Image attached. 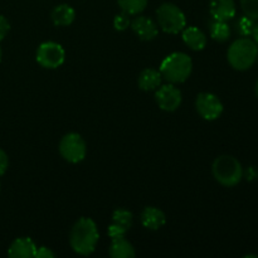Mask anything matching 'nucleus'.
<instances>
[{
  "mask_svg": "<svg viewBox=\"0 0 258 258\" xmlns=\"http://www.w3.org/2000/svg\"><path fill=\"white\" fill-rule=\"evenodd\" d=\"M98 238L100 233L95 222L87 217H82L71 229L70 244L76 253L88 256L95 252Z\"/></svg>",
  "mask_w": 258,
  "mask_h": 258,
  "instance_id": "1",
  "label": "nucleus"
},
{
  "mask_svg": "<svg viewBox=\"0 0 258 258\" xmlns=\"http://www.w3.org/2000/svg\"><path fill=\"white\" fill-rule=\"evenodd\" d=\"M159 71L168 82L183 83L190 77L193 60L186 53L174 52L164 58Z\"/></svg>",
  "mask_w": 258,
  "mask_h": 258,
  "instance_id": "2",
  "label": "nucleus"
},
{
  "mask_svg": "<svg viewBox=\"0 0 258 258\" xmlns=\"http://www.w3.org/2000/svg\"><path fill=\"white\" fill-rule=\"evenodd\" d=\"M257 53L258 45L256 42L247 37H242L229 45L227 59L234 70L247 71L256 62Z\"/></svg>",
  "mask_w": 258,
  "mask_h": 258,
  "instance_id": "3",
  "label": "nucleus"
},
{
  "mask_svg": "<svg viewBox=\"0 0 258 258\" xmlns=\"http://www.w3.org/2000/svg\"><path fill=\"white\" fill-rule=\"evenodd\" d=\"M214 179L224 186H234L243 178V168L234 156L221 155L212 165Z\"/></svg>",
  "mask_w": 258,
  "mask_h": 258,
  "instance_id": "4",
  "label": "nucleus"
},
{
  "mask_svg": "<svg viewBox=\"0 0 258 258\" xmlns=\"http://www.w3.org/2000/svg\"><path fill=\"white\" fill-rule=\"evenodd\" d=\"M156 19L161 29L168 34H178L186 27L183 10L173 3H164L156 10Z\"/></svg>",
  "mask_w": 258,
  "mask_h": 258,
  "instance_id": "5",
  "label": "nucleus"
},
{
  "mask_svg": "<svg viewBox=\"0 0 258 258\" xmlns=\"http://www.w3.org/2000/svg\"><path fill=\"white\" fill-rule=\"evenodd\" d=\"M59 154L66 161L78 164L86 158L87 145L82 136L77 133L66 134L59 143Z\"/></svg>",
  "mask_w": 258,
  "mask_h": 258,
  "instance_id": "6",
  "label": "nucleus"
},
{
  "mask_svg": "<svg viewBox=\"0 0 258 258\" xmlns=\"http://www.w3.org/2000/svg\"><path fill=\"white\" fill-rule=\"evenodd\" d=\"M35 59L43 68L55 70L64 63L66 52L59 43L44 42L38 47Z\"/></svg>",
  "mask_w": 258,
  "mask_h": 258,
  "instance_id": "7",
  "label": "nucleus"
},
{
  "mask_svg": "<svg viewBox=\"0 0 258 258\" xmlns=\"http://www.w3.org/2000/svg\"><path fill=\"white\" fill-rule=\"evenodd\" d=\"M196 110L204 120L214 121L223 113V103L213 93L202 92L196 98Z\"/></svg>",
  "mask_w": 258,
  "mask_h": 258,
  "instance_id": "8",
  "label": "nucleus"
},
{
  "mask_svg": "<svg viewBox=\"0 0 258 258\" xmlns=\"http://www.w3.org/2000/svg\"><path fill=\"white\" fill-rule=\"evenodd\" d=\"M155 100L161 110L173 112L180 107L183 97H181L180 90L176 88L174 83H169V85H164L156 90Z\"/></svg>",
  "mask_w": 258,
  "mask_h": 258,
  "instance_id": "9",
  "label": "nucleus"
},
{
  "mask_svg": "<svg viewBox=\"0 0 258 258\" xmlns=\"http://www.w3.org/2000/svg\"><path fill=\"white\" fill-rule=\"evenodd\" d=\"M134 223V216L130 211L123 208H118L113 212L112 219L108 226V237L111 239L117 237H125V234L130 231Z\"/></svg>",
  "mask_w": 258,
  "mask_h": 258,
  "instance_id": "10",
  "label": "nucleus"
},
{
  "mask_svg": "<svg viewBox=\"0 0 258 258\" xmlns=\"http://www.w3.org/2000/svg\"><path fill=\"white\" fill-rule=\"evenodd\" d=\"M130 27L134 33L138 35L139 39L144 40V42H150V40L155 39L159 34L158 24L151 18L144 17V15H139L135 19L131 20Z\"/></svg>",
  "mask_w": 258,
  "mask_h": 258,
  "instance_id": "11",
  "label": "nucleus"
},
{
  "mask_svg": "<svg viewBox=\"0 0 258 258\" xmlns=\"http://www.w3.org/2000/svg\"><path fill=\"white\" fill-rule=\"evenodd\" d=\"M209 12L214 20L228 22L236 15V3L234 0H211Z\"/></svg>",
  "mask_w": 258,
  "mask_h": 258,
  "instance_id": "12",
  "label": "nucleus"
},
{
  "mask_svg": "<svg viewBox=\"0 0 258 258\" xmlns=\"http://www.w3.org/2000/svg\"><path fill=\"white\" fill-rule=\"evenodd\" d=\"M38 247L29 237L17 238L8 249V256L12 258H32L35 257Z\"/></svg>",
  "mask_w": 258,
  "mask_h": 258,
  "instance_id": "13",
  "label": "nucleus"
},
{
  "mask_svg": "<svg viewBox=\"0 0 258 258\" xmlns=\"http://www.w3.org/2000/svg\"><path fill=\"white\" fill-rule=\"evenodd\" d=\"M141 223L150 231H158L166 223V217L161 209L156 207H145L141 212Z\"/></svg>",
  "mask_w": 258,
  "mask_h": 258,
  "instance_id": "14",
  "label": "nucleus"
},
{
  "mask_svg": "<svg viewBox=\"0 0 258 258\" xmlns=\"http://www.w3.org/2000/svg\"><path fill=\"white\" fill-rule=\"evenodd\" d=\"M161 80H163V76H161L160 71L155 70V68H145L139 75L138 85L140 90L149 92V91L158 90L161 85Z\"/></svg>",
  "mask_w": 258,
  "mask_h": 258,
  "instance_id": "15",
  "label": "nucleus"
},
{
  "mask_svg": "<svg viewBox=\"0 0 258 258\" xmlns=\"http://www.w3.org/2000/svg\"><path fill=\"white\" fill-rule=\"evenodd\" d=\"M183 40L190 49L203 50L207 45V35L197 27H185L183 30Z\"/></svg>",
  "mask_w": 258,
  "mask_h": 258,
  "instance_id": "16",
  "label": "nucleus"
},
{
  "mask_svg": "<svg viewBox=\"0 0 258 258\" xmlns=\"http://www.w3.org/2000/svg\"><path fill=\"white\" fill-rule=\"evenodd\" d=\"M50 18H52L53 24L57 27H68L75 22L76 12L71 5L59 4L53 8Z\"/></svg>",
  "mask_w": 258,
  "mask_h": 258,
  "instance_id": "17",
  "label": "nucleus"
},
{
  "mask_svg": "<svg viewBox=\"0 0 258 258\" xmlns=\"http://www.w3.org/2000/svg\"><path fill=\"white\" fill-rule=\"evenodd\" d=\"M108 254L113 258H134L136 256L135 248L125 237H117L111 239Z\"/></svg>",
  "mask_w": 258,
  "mask_h": 258,
  "instance_id": "18",
  "label": "nucleus"
},
{
  "mask_svg": "<svg viewBox=\"0 0 258 258\" xmlns=\"http://www.w3.org/2000/svg\"><path fill=\"white\" fill-rule=\"evenodd\" d=\"M211 37L212 39L218 43H224L231 37V28L227 22L214 20L211 23Z\"/></svg>",
  "mask_w": 258,
  "mask_h": 258,
  "instance_id": "19",
  "label": "nucleus"
},
{
  "mask_svg": "<svg viewBox=\"0 0 258 258\" xmlns=\"http://www.w3.org/2000/svg\"><path fill=\"white\" fill-rule=\"evenodd\" d=\"M149 0H117V4L123 13L128 15H139L148 7Z\"/></svg>",
  "mask_w": 258,
  "mask_h": 258,
  "instance_id": "20",
  "label": "nucleus"
},
{
  "mask_svg": "<svg viewBox=\"0 0 258 258\" xmlns=\"http://www.w3.org/2000/svg\"><path fill=\"white\" fill-rule=\"evenodd\" d=\"M253 27H254V20L252 19V18L247 17V15L239 18L238 22H237L236 24L237 33H238L241 37H249V35H252Z\"/></svg>",
  "mask_w": 258,
  "mask_h": 258,
  "instance_id": "21",
  "label": "nucleus"
},
{
  "mask_svg": "<svg viewBox=\"0 0 258 258\" xmlns=\"http://www.w3.org/2000/svg\"><path fill=\"white\" fill-rule=\"evenodd\" d=\"M241 7L244 15L258 20V0H241Z\"/></svg>",
  "mask_w": 258,
  "mask_h": 258,
  "instance_id": "22",
  "label": "nucleus"
},
{
  "mask_svg": "<svg viewBox=\"0 0 258 258\" xmlns=\"http://www.w3.org/2000/svg\"><path fill=\"white\" fill-rule=\"evenodd\" d=\"M131 24V20H130V15L126 14V13H120L115 17L113 19V27H115L116 30L118 32H123V30L127 29Z\"/></svg>",
  "mask_w": 258,
  "mask_h": 258,
  "instance_id": "23",
  "label": "nucleus"
},
{
  "mask_svg": "<svg viewBox=\"0 0 258 258\" xmlns=\"http://www.w3.org/2000/svg\"><path fill=\"white\" fill-rule=\"evenodd\" d=\"M10 30V23L4 15H0V42L7 37Z\"/></svg>",
  "mask_w": 258,
  "mask_h": 258,
  "instance_id": "24",
  "label": "nucleus"
},
{
  "mask_svg": "<svg viewBox=\"0 0 258 258\" xmlns=\"http://www.w3.org/2000/svg\"><path fill=\"white\" fill-rule=\"evenodd\" d=\"M9 168V158L3 149H0V176L4 175Z\"/></svg>",
  "mask_w": 258,
  "mask_h": 258,
  "instance_id": "25",
  "label": "nucleus"
},
{
  "mask_svg": "<svg viewBox=\"0 0 258 258\" xmlns=\"http://www.w3.org/2000/svg\"><path fill=\"white\" fill-rule=\"evenodd\" d=\"M54 252L52 251L50 248H48V247H39V248H37V252H35V257L37 258H53L54 257Z\"/></svg>",
  "mask_w": 258,
  "mask_h": 258,
  "instance_id": "26",
  "label": "nucleus"
},
{
  "mask_svg": "<svg viewBox=\"0 0 258 258\" xmlns=\"http://www.w3.org/2000/svg\"><path fill=\"white\" fill-rule=\"evenodd\" d=\"M252 37H253V40L258 45V23H254L253 30H252Z\"/></svg>",
  "mask_w": 258,
  "mask_h": 258,
  "instance_id": "27",
  "label": "nucleus"
},
{
  "mask_svg": "<svg viewBox=\"0 0 258 258\" xmlns=\"http://www.w3.org/2000/svg\"><path fill=\"white\" fill-rule=\"evenodd\" d=\"M2 57H3V50H2V47H0V62H2Z\"/></svg>",
  "mask_w": 258,
  "mask_h": 258,
  "instance_id": "28",
  "label": "nucleus"
},
{
  "mask_svg": "<svg viewBox=\"0 0 258 258\" xmlns=\"http://www.w3.org/2000/svg\"><path fill=\"white\" fill-rule=\"evenodd\" d=\"M256 95H257V97H258V81H257V83H256Z\"/></svg>",
  "mask_w": 258,
  "mask_h": 258,
  "instance_id": "29",
  "label": "nucleus"
},
{
  "mask_svg": "<svg viewBox=\"0 0 258 258\" xmlns=\"http://www.w3.org/2000/svg\"><path fill=\"white\" fill-rule=\"evenodd\" d=\"M256 62H258V53H257V59H256Z\"/></svg>",
  "mask_w": 258,
  "mask_h": 258,
  "instance_id": "30",
  "label": "nucleus"
},
{
  "mask_svg": "<svg viewBox=\"0 0 258 258\" xmlns=\"http://www.w3.org/2000/svg\"><path fill=\"white\" fill-rule=\"evenodd\" d=\"M0 190H2V184H0Z\"/></svg>",
  "mask_w": 258,
  "mask_h": 258,
  "instance_id": "31",
  "label": "nucleus"
}]
</instances>
